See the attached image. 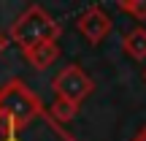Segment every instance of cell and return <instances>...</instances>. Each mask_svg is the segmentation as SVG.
Here are the masks:
<instances>
[{"instance_id":"11","label":"cell","mask_w":146,"mask_h":141,"mask_svg":"<svg viewBox=\"0 0 146 141\" xmlns=\"http://www.w3.org/2000/svg\"><path fill=\"white\" fill-rule=\"evenodd\" d=\"M143 82H146V71H143Z\"/></svg>"},{"instance_id":"1","label":"cell","mask_w":146,"mask_h":141,"mask_svg":"<svg viewBox=\"0 0 146 141\" xmlns=\"http://www.w3.org/2000/svg\"><path fill=\"white\" fill-rule=\"evenodd\" d=\"M0 141H76L22 79L0 87Z\"/></svg>"},{"instance_id":"8","label":"cell","mask_w":146,"mask_h":141,"mask_svg":"<svg viewBox=\"0 0 146 141\" xmlns=\"http://www.w3.org/2000/svg\"><path fill=\"white\" fill-rule=\"evenodd\" d=\"M119 11H125V14H130L133 19L138 22H146V0H119Z\"/></svg>"},{"instance_id":"3","label":"cell","mask_w":146,"mask_h":141,"mask_svg":"<svg viewBox=\"0 0 146 141\" xmlns=\"http://www.w3.org/2000/svg\"><path fill=\"white\" fill-rule=\"evenodd\" d=\"M52 90H54V98H62V100H70V103H81L84 98H89L95 90L92 79L87 76L78 65H68L52 79Z\"/></svg>"},{"instance_id":"9","label":"cell","mask_w":146,"mask_h":141,"mask_svg":"<svg viewBox=\"0 0 146 141\" xmlns=\"http://www.w3.org/2000/svg\"><path fill=\"white\" fill-rule=\"evenodd\" d=\"M8 43H11V38H8V33H3V30H0V54H3L5 49H8Z\"/></svg>"},{"instance_id":"4","label":"cell","mask_w":146,"mask_h":141,"mask_svg":"<svg viewBox=\"0 0 146 141\" xmlns=\"http://www.w3.org/2000/svg\"><path fill=\"white\" fill-rule=\"evenodd\" d=\"M76 27L89 43H100L111 33V19H108V14H106L100 5H92V8H87L76 19Z\"/></svg>"},{"instance_id":"5","label":"cell","mask_w":146,"mask_h":141,"mask_svg":"<svg viewBox=\"0 0 146 141\" xmlns=\"http://www.w3.org/2000/svg\"><path fill=\"white\" fill-rule=\"evenodd\" d=\"M22 54H25V60H27L35 71H46L49 65L57 63L60 46H57V41H46V43H38V46H33V49H25Z\"/></svg>"},{"instance_id":"10","label":"cell","mask_w":146,"mask_h":141,"mask_svg":"<svg viewBox=\"0 0 146 141\" xmlns=\"http://www.w3.org/2000/svg\"><path fill=\"white\" fill-rule=\"evenodd\" d=\"M133 141H146V128H143V130H138V136L133 138Z\"/></svg>"},{"instance_id":"2","label":"cell","mask_w":146,"mask_h":141,"mask_svg":"<svg viewBox=\"0 0 146 141\" xmlns=\"http://www.w3.org/2000/svg\"><path fill=\"white\" fill-rule=\"evenodd\" d=\"M60 33H62L60 22L54 19L46 8H41V5H30L25 14L16 16V22L11 25V30H8V38L25 52V49L38 46V43L57 41Z\"/></svg>"},{"instance_id":"7","label":"cell","mask_w":146,"mask_h":141,"mask_svg":"<svg viewBox=\"0 0 146 141\" xmlns=\"http://www.w3.org/2000/svg\"><path fill=\"white\" fill-rule=\"evenodd\" d=\"M49 114H52V120H57V122H70V120H76L78 106H76V103H70V100L54 98V100H52V106H49Z\"/></svg>"},{"instance_id":"6","label":"cell","mask_w":146,"mask_h":141,"mask_svg":"<svg viewBox=\"0 0 146 141\" xmlns=\"http://www.w3.org/2000/svg\"><path fill=\"white\" fill-rule=\"evenodd\" d=\"M122 49H125V54L130 60H135V63L146 60V30H143V27H133L130 33H125Z\"/></svg>"}]
</instances>
